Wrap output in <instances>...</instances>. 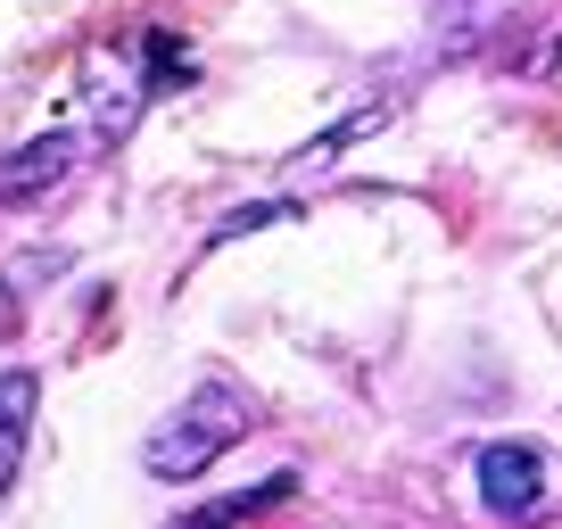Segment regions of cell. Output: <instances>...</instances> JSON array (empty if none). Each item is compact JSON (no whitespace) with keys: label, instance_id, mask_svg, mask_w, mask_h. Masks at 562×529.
I'll list each match as a JSON object with an SVG mask.
<instances>
[{"label":"cell","instance_id":"52a82bcc","mask_svg":"<svg viewBox=\"0 0 562 529\" xmlns=\"http://www.w3.org/2000/svg\"><path fill=\"white\" fill-rule=\"evenodd\" d=\"M381 124H389V108H381V100H372V108H356L348 124H331V133H323V142H315V149H306V158H299V175H315V166H331L339 149H356V142H364V133H381Z\"/></svg>","mask_w":562,"mask_h":529},{"label":"cell","instance_id":"5b68a950","mask_svg":"<svg viewBox=\"0 0 562 529\" xmlns=\"http://www.w3.org/2000/svg\"><path fill=\"white\" fill-rule=\"evenodd\" d=\"M290 488H299V480H290V472H273V480H265V488H248V496H224V505L191 513V521H182V529H240V521H257V513H273V505H281V496H290Z\"/></svg>","mask_w":562,"mask_h":529},{"label":"cell","instance_id":"8992f818","mask_svg":"<svg viewBox=\"0 0 562 529\" xmlns=\"http://www.w3.org/2000/svg\"><path fill=\"white\" fill-rule=\"evenodd\" d=\"M140 91H149V83H108V75H91V116H100V133H108V142H124V133H133Z\"/></svg>","mask_w":562,"mask_h":529},{"label":"cell","instance_id":"7a4b0ae2","mask_svg":"<svg viewBox=\"0 0 562 529\" xmlns=\"http://www.w3.org/2000/svg\"><path fill=\"white\" fill-rule=\"evenodd\" d=\"M480 505L496 513V521H529V513L546 505V455L538 447H521V439H496V447H480Z\"/></svg>","mask_w":562,"mask_h":529},{"label":"cell","instance_id":"6da1fadb","mask_svg":"<svg viewBox=\"0 0 562 529\" xmlns=\"http://www.w3.org/2000/svg\"><path fill=\"white\" fill-rule=\"evenodd\" d=\"M248 430H257V397L232 389V381H207L191 406H175L149 439H140V472L149 480H199L215 455H232Z\"/></svg>","mask_w":562,"mask_h":529},{"label":"cell","instance_id":"277c9868","mask_svg":"<svg viewBox=\"0 0 562 529\" xmlns=\"http://www.w3.org/2000/svg\"><path fill=\"white\" fill-rule=\"evenodd\" d=\"M34 414H42V381L34 372H0V496L18 488L25 472V439H34Z\"/></svg>","mask_w":562,"mask_h":529},{"label":"cell","instance_id":"3957f363","mask_svg":"<svg viewBox=\"0 0 562 529\" xmlns=\"http://www.w3.org/2000/svg\"><path fill=\"white\" fill-rule=\"evenodd\" d=\"M75 166H83V133H75V124H50V133H34V142H18L0 158V199H42V191H58Z\"/></svg>","mask_w":562,"mask_h":529},{"label":"cell","instance_id":"9c48e42d","mask_svg":"<svg viewBox=\"0 0 562 529\" xmlns=\"http://www.w3.org/2000/svg\"><path fill=\"white\" fill-rule=\"evenodd\" d=\"M273 215H290V207H281V199H257V207H240V215H224V224H215V232H207V240H215V248H224V240H240V232H257V224H273Z\"/></svg>","mask_w":562,"mask_h":529},{"label":"cell","instance_id":"ba28073f","mask_svg":"<svg viewBox=\"0 0 562 529\" xmlns=\"http://www.w3.org/2000/svg\"><path fill=\"white\" fill-rule=\"evenodd\" d=\"M140 58H149V75H140L149 91H182V83H191V50H182L175 34H149V42H140Z\"/></svg>","mask_w":562,"mask_h":529}]
</instances>
